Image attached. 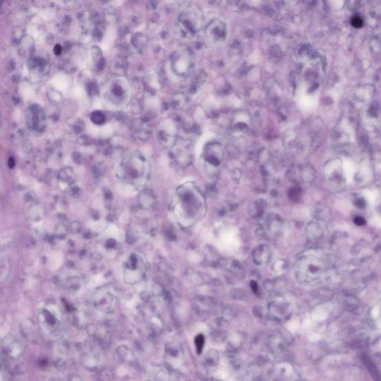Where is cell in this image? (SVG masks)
Segmentation results:
<instances>
[{"instance_id":"cell-4","label":"cell","mask_w":381,"mask_h":381,"mask_svg":"<svg viewBox=\"0 0 381 381\" xmlns=\"http://www.w3.org/2000/svg\"><path fill=\"white\" fill-rule=\"evenodd\" d=\"M317 258L304 257L297 263L295 272L299 279L302 281H312L320 278L325 269Z\"/></svg>"},{"instance_id":"cell-5","label":"cell","mask_w":381,"mask_h":381,"mask_svg":"<svg viewBox=\"0 0 381 381\" xmlns=\"http://www.w3.org/2000/svg\"><path fill=\"white\" fill-rule=\"evenodd\" d=\"M204 35L208 43L219 45L225 41L227 36V27L224 20L214 17L205 26Z\"/></svg>"},{"instance_id":"cell-3","label":"cell","mask_w":381,"mask_h":381,"mask_svg":"<svg viewBox=\"0 0 381 381\" xmlns=\"http://www.w3.org/2000/svg\"><path fill=\"white\" fill-rule=\"evenodd\" d=\"M39 323L45 334L50 337H60L62 333L61 317L58 311L48 306L40 309L38 314Z\"/></svg>"},{"instance_id":"cell-18","label":"cell","mask_w":381,"mask_h":381,"mask_svg":"<svg viewBox=\"0 0 381 381\" xmlns=\"http://www.w3.org/2000/svg\"><path fill=\"white\" fill-rule=\"evenodd\" d=\"M356 205H357L358 208H363L365 207L366 203H365V200L363 199H358V200H357V202H356Z\"/></svg>"},{"instance_id":"cell-15","label":"cell","mask_w":381,"mask_h":381,"mask_svg":"<svg viewBox=\"0 0 381 381\" xmlns=\"http://www.w3.org/2000/svg\"><path fill=\"white\" fill-rule=\"evenodd\" d=\"M300 194H301V191L297 189H291V190L290 191V192H289V195H290V198H291L292 200H294L298 199Z\"/></svg>"},{"instance_id":"cell-12","label":"cell","mask_w":381,"mask_h":381,"mask_svg":"<svg viewBox=\"0 0 381 381\" xmlns=\"http://www.w3.org/2000/svg\"><path fill=\"white\" fill-rule=\"evenodd\" d=\"M363 360L367 368H368V371L371 373V375L374 376V378L378 379L377 377L378 376L377 368H376L375 365H374L372 361L370 360L369 357H367L366 355H363Z\"/></svg>"},{"instance_id":"cell-19","label":"cell","mask_w":381,"mask_h":381,"mask_svg":"<svg viewBox=\"0 0 381 381\" xmlns=\"http://www.w3.org/2000/svg\"><path fill=\"white\" fill-rule=\"evenodd\" d=\"M62 52V49L61 46H60V45H56L55 48H54V53H55L57 55H59V54H60V53Z\"/></svg>"},{"instance_id":"cell-14","label":"cell","mask_w":381,"mask_h":381,"mask_svg":"<svg viewBox=\"0 0 381 381\" xmlns=\"http://www.w3.org/2000/svg\"><path fill=\"white\" fill-rule=\"evenodd\" d=\"M175 102H174V105H175L176 108H182L183 106L186 105V97L183 94H180L178 96H176Z\"/></svg>"},{"instance_id":"cell-13","label":"cell","mask_w":381,"mask_h":381,"mask_svg":"<svg viewBox=\"0 0 381 381\" xmlns=\"http://www.w3.org/2000/svg\"><path fill=\"white\" fill-rule=\"evenodd\" d=\"M196 349H197V354H201L203 351V347L205 344V337L203 334H199L196 337L195 340Z\"/></svg>"},{"instance_id":"cell-9","label":"cell","mask_w":381,"mask_h":381,"mask_svg":"<svg viewBox=\"0 0 381 381\" xmlns=\"http://www.w3.org/2000/svg\"><path fill=\"white\" fill-rule=\"evenodd\" d=\"M126 274L131 275L133 280H139L144 271V263L142 258L138 255H132L126 263Z\"/></svg>"},{"instance_id":"cell-11","label":"cell","mask_w":381,"mask_h":381,"mask_svg":"<svg viewBox=\"0 0 381 381\" xmlns=\"http://www.w3.org/2000/svg\"><path fill=\"white\" fill-rule=\"evenodd\" d=\"M251 123V116L248 112L239 111L235 114L232 122V128L236 133H244L247 131Z\"/></svg>"},{"instance_id":"cell-17","label":"cell","mask_w":381,"mask_h":381,"mask_svg":"<svg viewBox=\"0 0 381 381\" xmlns=\"http://www.w3.org/2000/svg\"><path fill=\"white\" fill-rule=\"evenodd\" d=\"M354 222L356 225H360V226L365 224V219L362 217H356L355 218H354Z\"/></svg>"},{"instance_id":"cell-20","label":"cell","mask_w":381,"mask_h":381,"mask_svg":"<svg viewBox=\"0 0 381 381\" xmlns=\"http://www.w3.org/2000/svg\"><path fill=\"white\" fill-rule=\"evenodd\" d=\"M252 289H253V291H254V293H257L258 292V287L257 284H256V283L255 282V281H252Z\"/></svg>"},{"instance_id":"cell-16","label":"cell","mask_w":381,"mask_h":381,"mask_svg":"<svg viewBox=\"0 0 381 381\" xmlns=\"http://www.w3.org/2000/svg\"><path fill=\"white\" fill-rule=\"evenodd\" d=\"M241 177H242V172H241L240 169H234L233 172H232V177L235 181L239 182L240 180Z\"/></svg>"},{"instance_id":"cell-6","label":"cell","mask_w":381,"mask_h":381,"mask_svg":"<svg viewBox=\"0 0 381 381\" xmlns=\"http://www.w3.org/2000/svg\"><path fill=\"white\" fill-rule=\"evenodd\" d=\"M174 158L180 168L189 167L193 160L194 147L189 139H178L174 144Z\"/></svg>"},{"instance_id":"cell-10","label":"cell","mask_w":381,"mask_h":381,"mask_svg":"<svg viewBox=\"0 0 381 381\" xmlns=\"http://www.w3.org/2000/svg\"><path fill=\"white\" fill-rule=\"evenodd\" d=\"M3 351L6 357L12 361L20 360L23 356V347L20 342L13 337L6 339L3 343Z\"/></svg>"},{"instance_id":"cell-8","label":"cell","mask_w":381,"mask_h":381,"mask_svg":"<svg viewBox=\"0 0 381 381\" xmlns=\"http://www.w3.org/2000/svg\"><path fill=\"white\" fill-rule=\"evenodd\" d=\"M193 68V57L190 50L183 49L177 53L174 62V70L178 75L187 76Z\"/></svg>"},{"instance_id":"cell-1","label":"cell","mask_w":381,"mask_h":381,"mask_svg":"<svg viewBox=\"0 0 381 381\" xmlns=\"http://www.w3.org/2000/svg\"><path fill=\"white\" fill-rule=\"evenodd\" d=\"M180 209L183 216L189 217V221H196L200 217L204 209L205 201L203 194L195 186H185L177 193Z\"/></svg>"},{"instance_id":"cell-2","label":"cell","mask_w":381,"mask_h":381,"mask_svg":"<svg viewBox=\"0 0 381 381\" xmlns=\"http://www.w3.org/2000/svg\"><path fill=\"white\" fill-rule=\"evenodd\" d=\"M180 30L186 38L194 37L201 29L203 16L196 6H187L181 12L180 16Z\"/></svg>"},{"instance_id":"cell-7","label":"cell","mask_w":381,"mask_h":381,"mask_svg":"<svg viewBox=\"0 0 381 381\" xmlns=\"http://www.w3.org/2000/svg\"><path fill=\"white\" fill-rule=\"evenodd\" d=\"M224 157V150L220 143L212 141L208 143L203 151L205 162L212 167H219Z\"/></svg>"}]
</instances>
